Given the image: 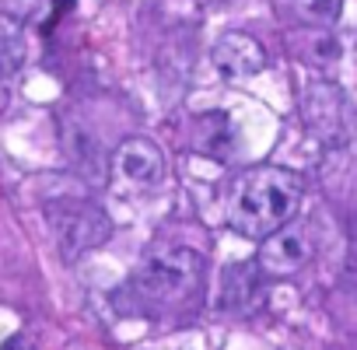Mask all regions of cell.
<instances>
[{
	"label": "cell",
	"mask_w": 357,
	"mask_h": 350,
	"mask_svg": "<svg viewBox=\"0 0 357 350\" xmlns=\"http://www.w3.org/2000/svg\"><path fill=\"white\" fill-rule=\"evenodd\" d=\"M259 277H263V270L256 263H235V266H228L225 277H221V301L218 305L221 308H231V312L252 305V298L259 291Z\"/></svg>",
	"instance_id": "cell-9"
},
{
	"label": "cell",
	"mask_w": 357,
	"mask_h": 350,
	"mask_svg": "<svg viewBox=\"0 0 357 350\" xmlns=\"http://www.w3.org/2000/svg\"><path fill=\"white\" fill-rule=\"evenodd\" d=\"M25 67V32L18 18L0 15V77L11 81Z\"/></svg>",
	"instance_id": "cell-10"
},
{
	"label": "cell",
	"mask_w": 357,
	"mask_h": 350,
	"mask_svg": "<svg viewBox=\"0 0 357 350\" xmlns=\"http://www.w3.org/2000/svg\"><path fill=\"white\" fill-rule=\"evenodd\" d=\"M112 168L130 190H158L165 183V154L147 137H126L112 154Z\"/></svg>",
	"instance_id": "cell-5"
},
{
	"label": "cell",
	"mask_w": 357,
	"mask_h": 350,
	"mask_svg": "<svg viewBox=\"0 0 357 350\" xmlns=\"http://www.w3.org/2000/svg\"><path fill=\"white\" fill-rule=\"evenodd\" d=\"M204 270L207 259L197 249L165 245L137 266L126 291L137 298V308L147 315L165 308H183L204 291Z\"/></svg>",
	"instance_id": "cell-2"
},
{
	"label": "cell",
	"mask_w": 357,
	"mask_h": 350,
	"mask_svg": "<svg viewBox=\"0 0 357 350\" xmlns=\"http://www.w3.org/2000/svg\"><path fill=\"white\" fill-rule=\"evenodd\" d=\"M214 67L221 70V77L228 81H242V77H252V74H263L270 56L263 50L259 39L245 36V32H225L218 43H214Z\"/></svg>",
	"instance_id": "cell-7"
},
{
	"label": "cell",
	"mask_w": 357,
	"mask_h": 350,
	"mask_svg": "<svg viewBox=\"0 0 357 350\" xmlns=\"http://www.w3.org/2000/svg\"><path fill=\"white\" fill-rule=\"evenodd\" d=\"M43 0H0V15L8 18H36Z\"/></svg>",
	"instance_id": "cell-13"
},
{
	"label": "cell",
	"mask_w": 357,
	"mask_h": 350,
	"mask_svg": "<svg viewBox=\"0 0 357 350\" xmlns=\"http://www.w3.org/2000/svg\"><path fill=\"white\" fill-rule=\"evenodd\" d=\"M305 197L301 175L280 165H256L228 186L225 221L235 235L263 242L294 221Z\"/></svg>",
	"instance_id": "cell-1"
},
{
	"label": "cell",
	"mask_w": 357,
	"mask_h": 350,
	"mask_svg": "<svg viewBox=\"0 0 357 350\" xmlns=\"http://www.w3.org/2000/svg\"><path fill=\"white\" fill-rule=\"evenodd\" d=\"M67 147H70L74 165L88 175V179H102V175H105L109 161L102 158V151H98V144H95V137L88 130H70L67 133Z\"/></svg>",
	"instance_id": "cell-11"
},
{
	"label": "cell",
	"mask_w": 357,
	"mask_h": 350,
	"mask_svg": "<svg viewBox=\"0 0 357 350\" xmlns=\"http://www.w3.org/2000/svg\"><path fill=\"white\" fill-rule=\"evenodd\" d=\"M46 225L60 245V252L67 259L84 256L98 245L109 242L112 235V221L105 218V211L91 200H77V197H60L46 204Z\"/></svg>",
	"instance_id": "cell-3"
},
{
	"label": "cell",
	"mask_w": 357,
	"mask_h": 350,
	"mask_svg": "<svg viewBox=\"0 0 357 350\" xmlns=\"http://www.w3.org/2000/svg\"><path fill=\"white\" fill-rule=\"evenodd\" d=\"M312 256H315L312 228L301 221H291L280 231H273L270 238H263L256 266L263 270V277H294L298 270L308 266Z\"/></svg>",
	"instance_id": "cell-4"
},
{
	"label": "cell",
	"mask_w": 357,
	"mask_h": 350,
	"mask_svg": "<svg viewBox=\"0 0 357 350\" xmlns=\"http://www.w3.org/2000/svg\"><path fill=\"white\" fill-rule=\"evenodd\" d=\"M193 144L197 151L211 154L214 161H225L235 147V130H231V119L225 112H204L197 116V126H193Z\"/></svg>",
	"instance_id": "cell-8"
},
{
	"label": "cell",
	"mask_w": 357,
	"mask_h": 350,
	"mask_svg": "<svg viewBox=\"0 0 357 350\" xmlns=\"http://www.w3.org/2000/svg\"><path fill=\"white\" fill-rule=\"evenodd\" d=\"M308 56H312L315 63H333V60H340V43H336L333 36H319V39L312 43Z\"/></svg>",
	"instance_id": "cell-14"
},
{
	"label": "cell",
	"mask_w": 357,
	"mask_h": 350,
	"mask_svg": "<svg viewBox=\"0 0 357 350\" xmlns=\"http://www.w3.org/2000/svg\"><path fill=\"white\" fill-rule=\"evenodd\" d=\"M301 109H305V123L312 126L315 137L343 140V133H347V98L336 84H329V81L308 84Z\"/></svg>",
	"instance_id": "cell-6"
},
{
	"label": "cell",
	"mask_w": 357,
	"mask_h": 350,
	"mask_svg": "<svg viewBox=\"0 0 357 350\" xmlns=\"http://www.w3.org/2000/svg\"><path fill=\"white\" fill-rule=\"evenodd\" d=\"M294 11H298L301 22L326 29V25H333V22L340 18L343 0H294Z\"/></svg>",
	"instance_id": "cell-12"
},
{
	"label": "cell",
	"mask_w": 357,
	"mask_h": 350,
	"mask_svg": "<svg viewBox=\"0 0 357 350\" xmlns=\"http://www.w3.org/2000/svg\"><path fill=\"white\" fill-rule=\"evenodd\" d=\"M0 350H36V347H32V340L25 333H15V336L4 340V347H0Z\"/></svg>",
	"instance_id": "cell-15"
}]
</instances>
